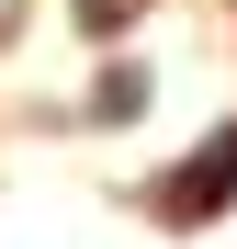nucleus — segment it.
Wrapping results in <instances>:
<instances>
[{
  "label": "nucleus",
  "instance_id": "obj_1",
  "mask_svg": "<svg viewBox=\"0 0 237 249\" xmlns=\"http://www.w3.org/2000/svg\"><path fill=\"white\" fill-rule=\"evenodd\" d=\"M226 193H237V124H226V136L170 181V215H181V227H192V215H226Z\"/></svg>",
  "mask_w": 237,
  "mask_h": 249
},
{
  "label": "nucleus",
  "instance_id": "obj_2",
  "mask_svg": "<svg viewBox=\"0 0 237 249\" xmlns=\"http://www.w3.org/2000/svg\"><path fill=\"white\" fill-rule=\"evenodd\" d=\"M136 102H147V79H136V68H113V79H102V124H125Z\"/></svg>",
  "mask_w": 237,
  "mask_h": 249
},
{
  "label": "nucleus",
  "instance_id": "obj_3",
  "mask_svg": "<svg viewBox=\"0 0 237 249\" xmlns=\"http://www.w3.org/2000/svg\"><path fill=\"white\" fill-rule=\"evenodd\" d=\"M147 12V0H79V23H91V34H113V23H136Z\"/></svg>",
  "mask_w": 237,
  "mask_h": 249
}]
</instances>
